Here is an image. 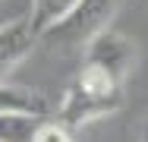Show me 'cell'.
<instances>
[{
  "instance_id": "obj_4",
  "label": "cell",
  "mask_w": 148,
  "mask_h": 142,
  "mask_svg": "<svg viewBox=\"0 0 148 142\" xmlns=\"http://www.w3.org/2000/svg\"><path fill=\"white\" fill-rule=\"evenodd\" d=\"M35 44L38 32L32 28L29 19H10L0 26V82H6V76L32 54Z\"/></svg>"
},
{
  "instance_id": "obj_8",
  "label": "cell",
  "mask_w": 148,
  "mask_h": 142,
  "mask_svg": "<svg viewBox=\"0 0 148 142\" xmlns=\"http://www.w3.org/2000/svg\"><path fill=\"white\" fill-rule=\"evenodd\" d=\"M35 142H76L73 139V133H69V126H63L60 120H41V126H38V133H35Z\"/></svg>"
},
{
  "instance_id": "obj_2",
  "label": "cell",
  "mask_w": 148,
  "mask_h": 142,
  "mask_svg": "<svg viewBox=\"0 0 148 142\" xmlns=\"http://www.w3.org/2000/svg\"><path fill=\"white\" fill-rule=\"evenodd\" d=\"M117 3L120 0H79L66 16H60L54 26L44 28L38 41H44L51 51H60V54L82 51L101 28L110 26Z\"/></svg>"
},
{
  "instance_id": "obj_9",
  "label": "cell",
  "mask_w": 148,
  "mask_h": 142,
  "mask_svg": "<svg viewBox=\"0 0 148 142\" xmlns=\"http://www.w3.org/2000/svg\"><path fill=\"white\" fill-rule=\"evenodd\" d=\"M139 142H148V120L142 123V133H139Z\"/></svg>"
},
{
  "instance_id": "obj_1",
  "label": "cell",
  "mask_w": 148,
  "mask_h": 142,
  "mask_svg": "<svg viewBox=\"0 0 148 142\" xmlns=\"http://www.w3.org/2000/svg\"><path fill=\"white\" fill-rule=\"evenodd\" d=\"M120 104H123V82H117L110 73H104L95 63H82L79 76L73 79L60 101L57 120L69 130H79L85 123H95L120 111Z\"/></svg>"
},
{
  "instance_id": "obj_3",
  "label": "cell",
  "mask_w": 148,
  "mask_h": 142,
  "mask_svg": "<svg viewBox=\"0 0 148 142\" xmlns=\"http://www.w3.org/2000/svg\"><path fill=\"white\" fill-rule=\"evenodd\" d=\"M82 51H85V63L101 66V70L110 73L117 82H126L129 70H132V63H136V44H132L123 32H117V28H110V26L101 28Z\"/></svg>"
},
{
  "instance_id": "obj_7",
  "label": "cell",
  "mask_w": 148,
  "mask_h": 142,
  "mask_svg": "<svg viewBox=\"0 0 148 142\" xmlns=\"http://www.w3.org/2000/svg\"><path fill=\"white\" fill-rule=\"evenodd\" d=\"M76 3L79 0H32V16H29L32 28L41 35L47 26H54L60 16H66Z\"/></svg>"
},
{
  "instance_id": "obj_6",
  "label": "cell",
  "mask_w": 148,
  "mask_h": 142,
  "mask_svg": "<svg viewBox=\"0 0 148 142\" xmlns=\"http://www.w3.org/2000/svg\"><path fill=\"white\" fill-rule=\"evenodd\" d=\"M0 111H32V114H47L44 95L22 88V85H6L0 82Z\"/></svg>"
},
{
  "instance_id": "obj_5",
  "label": "cell",
  "mask_w": 148,
  "mask_h": 142,
  "mask_svg": "<svg viewBox=\"0 0 148 142\" xmlns=\"http://www.w3.org/2000/svg\"><path fill=\"white\" fill-rule=\"evenodd\" d=\"M47 114L0 111V142H35V133Z\"/></svg>"
}]
</instances>
